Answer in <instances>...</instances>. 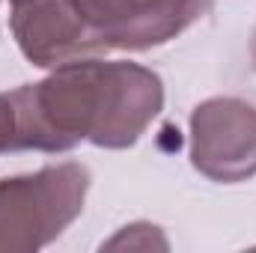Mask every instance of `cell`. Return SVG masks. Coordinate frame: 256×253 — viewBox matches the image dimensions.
I'll list each match as a JSON object with an SVG mask.
<instances>
[{
    "mask_svg": "<svg viewBox=\"0 0 256 253\" xmlns=\"http://www.w3.org/2000/svg\"><path fill=\"white\" fill-rule=\"evenodd\" d=\"M152 248H158V250H167V248H170L167 238L161 236V230L152 226V224H131V226H122L110 242L102 244V250H152Z\"/></svg>",
    "mask_w": 256,
    "mask_h": 253,
    "instance_id": "7",
    "label": "cell"
},
{
    "mask_svg": "<svg viewBox=\"0 0 256 253\" xmlns=\"http://www.w3.org/2000/svg\"><path fill=\"white\" fill-rule=\"evenodd\" d=\"M191 164L212 182L236 185L256 176V108L232 98H208L191 114Z\"/></svg>",
    "mask_w": 256,
    "mask_h": 253,
    "instance_id": "3",
    "label": "cell"
},
{
    "mask_svg": "<svg viewBox=\"0 0 256 253\" xmlns=\"http://www.w3.org/2000/svg\"><path fill=\"white\" fill-rule=\"evenodd\" d=\"M12 33L33 66L57 68L72 60L96 57L92 36L72 0H9Z\"/></svg>",
    "mask_w": 256,
    "mask_h": 253,
    "instance_id": "4",
    "label": "cell"
},
{
    "mask_svg": "<svg viewBox=\"0 0 256 253\" xmlns=\"http://www.w3.org/2000/svg\"><path fill=\"white\" fill-rule=\"evenodd\" d=\"M250 60H254V68H256V30H254V36H250Z\"/></svg>",
    "mask_w": 256,
    "mask_h": 253,
    "instance_id": "9",
    "label": "cell"
},
{
    "mask_svg": "<svg viewBox=\"0 0 256 253\" xmlns=\"http://www.w3.org/2000/svg\"><path fill=\"white\" fill-rule=\"evenodd\" d=\"M3 152H15V108L9 92H0V155Z\"/></svg>",
    "mask_w": 256,
    "mask_h": 253,
    "instance_id": "8",
    "label": "cell"
},
{
    "mask_svg": "<svg viewBox=\"0 0 256 253\" xmlns=\"http://www.w3.org/2000/svg\"><path fill=\"white\" fill-rule=\"evenodd\" d=\"M214 0H137L126 24L110 36V51H149L176 39L212 12Z\"/></svg>",
    "mask_w": 256,
    "mask_h": 253,
    "instance_id": "5",
    "label": "cell"
},
{
    "mask_svg": "<svg viewBox=\"0 0 256 253\" xmlns=\"http://www.w3.org/2000/svg\"><path fill=\"white\" fill-rule=\"evenodd\" d=\"M86 190L90 170L74 161L0 179V253H30L51 244L84 212Z\"/></svg>",
    "mask_w": 256,
    "mask_h": 253,
    "instance_id": "2",
    "label": "cell"
},
{
    "mask_svg": "<svg viewBox=\"0 0 256 253\" xmlns=\"http://www.w3.org/2000/svg\"><path fill=\"white\" fill-rule=\"evenodd\" d=\"M137 0H72L74 12L80 15V21L86 24L90 36H92V48L96 57L108 54L110 48V36L126 24L134 12Z\"/></svg>",
    "mask_w": 256,
    "mask_h": 253,
    "instance_id": "6",
    "label": "cell"
},
{
    "mask_svg": "<svg viewBox=\"0 0 256 253\" xmlns=\"http://www.w3.org/2000/svg\"><path fill=\"white\" fill-rule=\"evenodd\" d=\"M15 152H66L80 140L128 149L164 108L161 78L137 63L84 57L57 66L45 80L9 92Z\"/></svg>",
    "mask_w": 256,
    "mask_h": 253,
    "instance_id": "1",
    "label": "cell"
}]
</instances>
